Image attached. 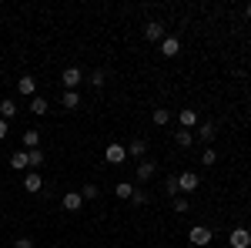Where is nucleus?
<instances>
[{
    "label": "nucleus",
    "mask_w": 251,
    "mask_h": 248,
    "mask_svg": "<svg viewBox=\"0 0 251 248\" xmlns=\"http://www.w3.org/2000/svg\"><path fill=\"white\" fill-rule=\"evenodd\" d=\"M188 242H191V245H198V248H204V245H211V242H214V231L204 228V225H198V228H191Z\"/></svg>",
    "instance_id": "1"
},
{
    "label": "nucleus",
    "mask_w": 251,
    "mask_h": 248,
    "mask_svg": "<svg viewBox=\"0 0 251 248\" xmlns=\"http://www.w3.org/2000/svg\"><path fill=\"white\" fill-rule=\"evenodd\" d=\"M177 121H181V128H184V131H191V128L201 124V117H198L194 108H181V111H177Z\"/></svg>",
    "instance_id": "2"
},
{
    "label": "nucleus",
    "mask_w": 251,
    "mask_h": 248,
    "mask_svg": "<svg viewBox=\"0 0 251 248\" xmlns=\"http://www.w3.org/2000/svg\"><path fill=\"white\" fill-rule=\"evenodd\" d=\"M228 245L231 248H251V231L248 228H234L228 235Z\"/></svg>",
    "instance_id": "3"
},
{
    "label": "nucleus",
    "mask_w": 251,
    "mask_h": 248,
    "mask_svg": "<svg viewBox=\"0 0 251 248\" xmlns=\"http://www.w3.org/2000/svg\"><path fill=\"white\" fill-rule=\"evenodd\" d=\"M198 185H201V178H198L194 171H181L177 174V191H188V194H191Z\"/></svg>",
    "instance_id": "4"
},
{
    "label": "nucleus",
    "mask_w": 251,
    "mask_h": 248,
    "mask_svg": "<svg viewBox=\"0 0 251 248\" xmlns=\"http://www.w3.org/2000/svg\"><path fill=\"white\" fill-rule=\"evenodd\" d=\"M104 158H107V165H124L127 161V148L124 144H107V154Z\"/></svg>",
    "instance_id": "5"
},
{
    "label": "nucleus",
    "mask_w": 251,
    "mask_h": 248,
    "mask_svg": "<svg viewBox=\"0 0 251 248\" xmlns=\"http://www.w3.org/2000/svg\"><path fill=\"white\" fill-rule=\"evenodd\" d=\"M17 94H24V97H37V81L30 74H24L17 81Z\"/></svg>",
    "instance_id": "6"
},
{
    "label": "nucleus",
    "mask_w": 251,
    "mask_h": 248,
    "mask_svg": "<svg viewBox=\"0 0 251 248\" xmlns=\"http://www.w3.org/2000/svg\"><path fill=\"white\" fill-rule=\"evenodd\" d=\"M80 81H84V77H80V67H67V71L60 74V84H64L67 91H74V87H77Z\"/></svg>",
    "instance_id": "7"
},
{
    "label": "nucleus",
    "mask_w": 251,
    "mask_h": 248,
    "mask_svg": "<svg viewBox=\"0 0 251 248\" xmlns=\"http://www.w3.org/2000/svg\"><path fill=\"white\" fill-rule=\"evenodd\" d=\"M161 54H164V57H177V54H181V40L177 37H164L161 40Z\"/></svg>",
    "instance_id": "8"
},
{
    "label": "nucleus",
    "mask_w": 251,
    "mask_h": 248,
    "mask_svg": "<svg viewBox=\"0 0 251 248\" xmlns=\"http://www.w3.org/2000/svg\"><path fill=\"white\" fill-rule=\"evenodd\" d=\"M144 37L148 40H164V24H157V20H151V24H144Z\"/></svg>",
    "instance_id": "9"
},
{
    "label": "nucleus",
    "mask_w": 251,
    "mask_h": 248,
    "mask_svg": "<svg viewBox=\"0 0 251 248\" xmlns=\"http://www.w3.org/2000/svg\"><path fill=\"white\" fill-rule=\"evenodd\" d=\"M214 134H218L214 121H201V124H198V138H201V141H208V144H211V141H214Z\"/></svg>",
    "instance_id": "10"
},
{
    "label": "nucleus",
    "mask_w": 251,
    "mask_h": 248,
    "mask_svg": "<svg viewBox=\"0 0 251 248\" xmlns=\"http://www.w3.org/2000/svg\"><path fill=\"white\" fill-rule=\"evenodd\" d=\"M154 171H157L154 161H141V165H137V181H151V178H154Z\"/></svg>",
    "instance_id": "11"
},
{
    "label": "nucleus",
    "mask_w": 251,
    "mask_h": 248,
    "mask_svg": "<svg viewBox=\"0 0 251 248\" xmlns=\"http://www.w3.org/2000/svg\"><path fill=\"white\" fill-rule=\"evenodd\" d=\"M80 205H84L80 191H67V194H64V208L67 211H80Z\"/></svg>",
    "instance_id": "12"
},
{
    "label": "nucleus",
    "mask_w": 251,
    "mask_h": 248,
    "mask_svg": "<svg viewBox=\"0 0 251 248\" xmlns=\"http://www.w3.org/2000/svg\"><path fill=\"white\" fill-rule=\"evenodd\" d=\"M24 188L30 191V194H37V191L44 188V178H40L37 171H30V174H27V178H24Z\"/></svg>",
    "instance_id": "13"
},
{
    "label": "nucleus",
    "mask_w": 251,
    "mask_h": 248,
    "mask_svg": "<svg viewBox=\"0 0 251 248\" xmlns=\"http://www.w3.org/2000/svg\"><path fill=\"white\" fill-rule=\"evenodd\" d=\"M144 154H148V141L134 138V141L127 144V158H144Z\"/></svg>",
    "instance_id": "14"
},
{
    "label": "nucleus",
    "mask_w": 251,
    "mask_h": 248,
    "mask_svg": "<svg viewBox=\"0 0 251 248\" xmlns=\"http://www.w3.org/2000/svg\"><path fill=\"white\" fill-rule=\"evenodd\" d=\"M0 117H3V121H14V117H17V104H14L10 97L0 101Z\"/></svg>",
    "instance_id": "15"
},
{
    "label": "nucleus",
    "mask_w": 251,
    "mask_h": 248,
    "mask_svg": "<svg viewBox=\"0 0 251 248\" xmlns=\"http://www.w3.org/2000/svg\"><path fill=\"white\" fill-rule=\"evenodd\" d=\"M60 104H64L67 111H74V108H80V94H77V91H64V97H60Z\"/></svg>",
    "instance_id": "16"
},
{
    "label": "nucleus",
    "mask_w": 251,
    "mask_h": 248,
    "mask_svg": "<svg viewBox=\"0 0 251 248\" xmlns=\"http://www.w3.org/2000/svg\"><path fill=\"white\" fill-rule=\"evenodd\" d=\"M20 138H24V151H34L40 144V131H24Z\"/></svg>",
    "instance_id": "17"
},
{
    "label": "nucleus",
    "mask_w": 251,
    "mask_h": 248,
    "mask_svg": "<svg viewBox=\"0 0 251 248\" xmlns=\"http://www.w3.org/2000/svg\"><path fill=\"white\" fill-rule=\"evenodd\" d=\"M151 121H154L157 128H164V124H171V111H168V108H154V114H151Z\"/></svg>",
    "instance_id": "18"
},
{
    "label": "nucleus",
    "mask_w": 251,
    "mask_h": 248,
    "mask_svg": "<svg viewBox=\"0 0 251 248\" xmlns=\"http://www.w3.org/2000/svg\"><path fill=\"white\" fill-rule=\"evenodd\" d=\"M114 194H117V198H124V201H131L134 185H131V181H121V185H114Z\"/></svg>",
    "instance_id": "19"
},
{
    "label": "nucleus",
    "mask_w": 251,
    "mask_h": 248,
    "mask_svg": "<svg viewBox=\"0 0 251 248\" xmlns=\"http://www.w3.org/2000/svg\"><path fill=\"white\" fill-rule=\"evenodd\" d=\"M47 108H50V104H47V101H44V97H30V114H47Z\"/></svg>",
    "instance_id": "20"
},
{
    "label": "nucleus",
    "mask_w": 251,
    "mask_h": 248,
    "mask_svg": "<svg viewBox=\"0 0 251 248\" xmlns=\"http://www.w3.org/2000/svg\"><path fill=\"white\" fill-rule=\"evenodd\" d=\"M174 141H177V148H191V144H194V134H191V131H184V128H181V131L174 134Z\"/></svg>",
    "instance_id": "21"
},
{
    "label": "nucleus",
    "mask_w": 251,
    "mask_h": 248,
    "mask_svg": "<svg viewBox=\"0 0 251 248\" xmlns=\"http://www.w3.org/2000/svg\"><path fill=\"white\" fill-rule=\"evenodd\" d=\"M10 168L24 171V168H27V151H14V154H10Z\"/></svg>",
    "instance_id": "22"
},
{
    "label": "nucleus",
    "mask_w": 251,
    "mask_h": 248,
    "mask_svg": "<svg viewBox=\"0 0 251 248\" xmlns=\"http://www.w3.org/2000/svg\"><path fill=\"white\" fill-rule=\"evenodd\" d=\"M44 165V151L34 148V151H27V168H40Z\"/></svg>",
    "instance_id": "23"
},
{
    "label": "nucleus",
    "mask_w": 251,
    "mask_h": 248,
    "mask_svg": "<svg viewBox=\"0 0 251 248\" xmlns=\"http://www.w3.org/2000/svg\"><path fill=\"white\" fill-rule=\"evenodd\" d=\"M214 161H218V151H214V148H208V151L201 154V165H208V168H214Z\"/></svg>",
    "instance_id": "24"
},
{
    "label": "nucleus",
    "mask_w": 251,
    "mask_h": 248,
    "mask_svg": "<svg viewBox=\"0 0 251 248\" xmlns=\"http://www.w3.org/2000/svg\"><path fill=\"white\" fill-rule=\"evenodd\" d=\"M164 191H168V194H177V174H168V178H164Z\"/></svg>",
    "instance_id": "25"
},
{
    "label": "nucleus",
    "mask_w": 251,
    "mask_h": 248,
    "mask_svg": "<svg viewBox=\"0 0 251 248\" xmlns=\"http://www.w3.org/2000/svg\"><path fill=\"white\" fill-rule=\"evenodd\" d=\"M97 194H100L97 185H84V191H80V198H84V201H87V198H97Z\"/></svg>",
    "instance_id": "26"
},
{
    "label": "nucleus",
    "mask_w": 251,
    "mask_h": 248,
    "mask_svg": "<svg viewBox=\"0 0 251 248\" xmlns=\"http://www.w3.org/2000/svg\"><path fill=\"white\" fill-rule=\"evenodd\" d=\"M104 81H107L104 71H94V74H91V84H94V87H104Z\"/></svg>",
    "instance_id": "27"
},
{
    "label": "nucleus",
    "mask_w": 251,
    "mask_h": 248,
    "mask_svg": "<svg viewBox=\"0 0 251 248\" xmlns=\"http://www.w3.org/2000/svg\"><path fill=\"white\" fill-rule=\"evenodd\" d=\"M174 211L184 215V211H188V198H177V201H174Z\"/></svg>",
    "instance_id": "28"
},
{
    "label": "nucleus",
    "mask_w": 251,
    "mask_h": 248,
    "mask_svg": "<svg viewBox=\"0 0 251 248\" xmlns=\"http://www.w3.org/2000/svg\"><path fill=\"white\" fill-rule=\"evenodd\" d=\"M131 201H134V205H144V201H148V194H144V191H137V188H134V194H131Z\"/></svg>",
    "instance_id": "29"
},
{
    "label": "nucleus",
    "mask_w": 251,
    "mask_h": 248,
    "mask_svg": "<svg viewBox=\"0 0 251 248\" xmlns=\"http://www.w3.org/2000/svg\"><path fill=\"white\" fill-rule=\"evenodd\" d=\"M14 248H34V242H30V238H17V242H14Z\"/></svg>",
    "instance_id": "30"
},
{
    "label": "nucleus",
    "mask_w": 251,
    "mask_h": 248,
    "mask_svg": "<svg viewBox=\"0 0 251 248\" xmlns=\"http://www.w3.org/2000/svg\"><path fill=\"white\" fill-rule=\"evenodd\" d=\"M3 138H7V121L0 117V141H3Z\"/></svg>",
    "instance_id": "31"
},
{
    "label": "nucleus",
    "mask_w": 251,
    "mask_h": 248,
    "mask_svg": "<svg viewBox=\"0 0 251 248\" xmlns=\"http://www.w3.org/2000/svg\"><path fill=\"white\" fill-rule=\"evenodd\" d=\"M245 14H248V20H251V3H248V7H245Z\"/></svg>",
    "instance_id": "32"
},
{
    "label": "nucleus",
    "mask_w": 251,
    "mask_h": 248,
    "mask_svg": "<svg viewBox=\"0 0 251 248\" xmlns=\"http://www.w3.org/2000/svg\"><path fill=\"white\" fill-rule=\"evenodd\" d=\"M248 44H251V40H248Z\"/></svg>",
    "instance_id": "33"
}]
</instances>
